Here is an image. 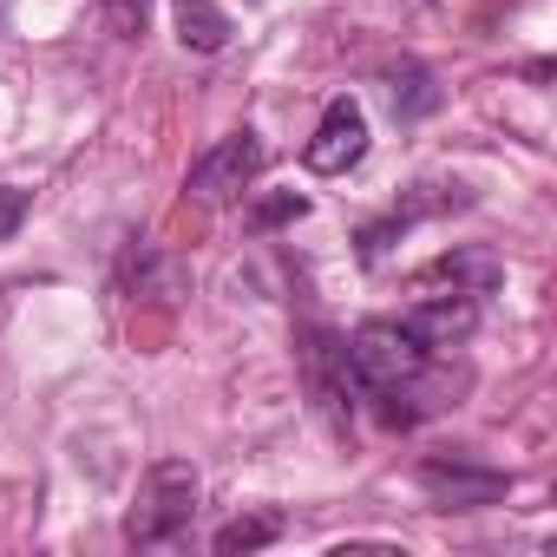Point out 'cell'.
I'll return each mask as SVG.
<instances>
[{"mask_svg": "<svg viewBox=\"0 0 557 557\" xmlns=\"http://www.w3.org/2000/svg\"><path fill=\"white\" fill-rule=\"evenodd\" d=\"M348 368H355V387L381 400V413L394 426H413L420 413H433V355L420 335H407L400 322H361L348 342Z\"/></svg>", "mask_w": 557, "mask_h": 557, "instance_id": "6da1fadb", "label": "cell"}, {"mask_svg": "<svg viewBox=\"0 0 557 557\" xmlns=\"http://www.w3.org/2000/svg\"><path fill=\"white\" fill-rule=\"evenodd\" d=\"M197 492H203V479H197L190 459H158V466L138 479V498H132V511H125V537H132L138 550H171V544H184V531H190V518H197Z\"/></svg>", "mask_w": 557, "mask_h": 557, "instance_id": "7a4b0ae2", "label": "cell"}, {"mask_svg": "<svg viewBox=\"0 0 557 557\" xmlns=\"http://www.w3.org/2000/svg\"><path fill=\"white\" fill-rule=\"evenodd\" d=\"M262 164H269V151H262V138L243 125V132H230V138H216L197 164H190V177H184V190L197 197V203H230V197H243L256 177H262Z\"/></svg>", "mask_w": 557, "mask_h": 557, "instance_id": "3957f363", "label": "cell"}, {"mask_svg": "<svg viewBox=\"0 0 557 557\" xmlns=\"http://www.w3.org/2000/svg\"><path fill=\"white\" fill-rule=\"evenodd\" d=\"M361 158H368V112H361L355 99H335V106L322 112L315 138L302 145V164H309L315 177H342V171H355Z\"/></svg>", "mask_w": 557, "mask_h": 557, "instance_id": "277c9868", "label": "cell"}, {"mask_svg": "<svg viewBox=\"0 0 557 557\" xmlns=\"http://www.w3.org/2000/svg\"><path fill=\"white\" fill-rule=\"evenodd\" d=\"M400 329L420 335L426 348H459V342L479 329V296H459V289L426 296V302H413V309L400 315Z\"/></svg>", "mask_w": 557, "mask_h": 557, "instance_id": "5b68a950", "label": "cell"}, {"mask_svg": "<svg viewBox=\"0 0 557 557\" xmlns=\"http://www.w3.org/2000/svg\"><path fill=\"white\" fill-rule=\"evenodd\" d=\"M171 21H177V40H184L190 53H223L230 34H236L216 0H171Z\"/></svg>", "mask_w": 557, "mask_h": 557, "instance_id": "8992f818", "label": "cell"}, {"mask_svg": "<svg viewBox=\"0 0 557 557\" xmlns=\"http://www.w3.org/2000/svg\"><path fill=\"white\" fill-rule=\"evenodd\" d=\"M420 485H426L433 498H446V505H485V498L505 492L498 472H466V466H440V459L420 466Z\"/></svg>", "mask_w": 557, "mask_h": 557, "instance_id": "52a82bcc", "label": "cell"}, {"mask_svg": "<svg viewBox=\"0 0 557 557\" xmlns=\"http://www.w3.org/2000/svg\"><path fill=\"white\" fill-rule=\"evenodd\" d=\"M426 283H453L459 296H485V289L498 283V262L479 256V249H453V256H440V262L426 269Z\"/></svg>", "mask_w": 557, "mask_h": 557, "instance_id": "ba28073f", "label": "cell"}, {"mask_svg": "<svg viewBox=\"0 0 557 557\" xmlns=\"http://www.w3.org/2000/svg\"><path fill=\"white\" fill-rule=\"evenodd\" d=\"M275 537H283V518L262 511V518H230V524L210 537V550H216V557H236V550H262V544H275Z\"/></svg>", "mask_w": 557, "mask_h": 557, "instance_id": "9c48e42d", "label": "cell"}, {"mask_svg": "<svg viewBox=\"0 0 557 557\" xmlns=\"http://www.w3.org/2000/svg\"><path fill=\"white\" fill-rule=\"evenodd\" d=\"M302 210H309V197L283 190V197H269V203H256V210H249V223H256V230H275V223H289V216H302Z\"/></svg>", "mask_w": 557, "mask_h": 557, "instance_id": "30bf717a", "label": "cell"}, {"mask_svg": "<svg viewBox=\"0 0 557 557\" xmlns=\"http://www.w3.org/2000/svg\"><path fill=\"white\" fill-rule=\"evenodd\" d=\"M27 210H34V197H27V190H14V184H0V243H14V236H21Z\"/></svg>", "mask_w": 557, "mask_h": 557, "instance_id": "8fae6325", "label": "cell"}]
</instances>
